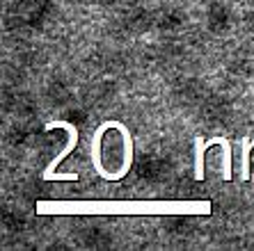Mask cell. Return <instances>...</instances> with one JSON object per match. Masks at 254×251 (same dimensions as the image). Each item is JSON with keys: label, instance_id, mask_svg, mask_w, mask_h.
<instances>
[{"label": "cell", "instance_id": "cell-1", "mask_svg": "<svg viewBox=\"0 0 254 251\" xmlns=\"http://www.w3.org/2000/svg\"><path fill=\"white\" fill-rule=\"evenodd\" d=\"M39 215H208V201H39Z\"/></svg>", "mask_w": 254, "mask_h": 251}, {"label": "cell", "instance_id": "cell-2", "mask_svg": "<svg viewBox=\"0 0 254 251\" xmlns=\"http://www.w3.org/2000/svg\"><path fill=\"white\" fill-rule=\"evenodd\" d=\"M53 128H64L66 133H69V142H66V146L62 149V151L55 155L51 162H48V167L44 169V174H42V178L44 181H58V174H55V169H58V164L62 162V160L69 155L73 149H76V144H78V128L73 126V123H69V121H48L46 123V130H53Z\"/></svg>", "mask_w": 254, "mask_h": 251}, {"label": "cell", "instance_id": "cell-3", "mask_svg": "<svg viewBox=\"0 0 254 251\" xmlns=\"http://www.w3.org/2000/svg\"><path fill=\"white\" fill-rule=\"evenodd\" d=\"M208 146L213 144H220L222 146V178L225 181H231V142L227 137H213V140H206Z\"/></svg>", "mask_w": 254, "mask_h": 251}, {"label": "cell", "instance_id": "cell-4", "mask_svg": "<svg viewBox=\"0 0 254 251\" xmlns=\"http://www.w3.org/2000/svg\"><path fill=\"white\" fill-rule=\"evenodd\" d=\"M208 149L204 137H195V181H204V151Z\"/></svg>", "mask_w": 254, "mask_h": 251}, {"label": "cell", "instance_id": "cell-5", "mask_svg": "<svg viewBox=\"0 0 254 251\" xmlns=\"http://www.w3.org/2000/svg\"><path fill=\"white\" fill-rule=\"evenodd\" d=\"M254 149V140H243V167H241V178L250 181V151Z\"/></svg>", "mask_w": 254, "mask_h": 251}]
</instances>
